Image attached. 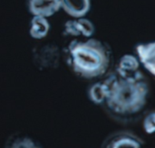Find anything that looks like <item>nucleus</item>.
I'll return each mask as SVG.
<instances>
[{"label": "nucleus", "instance_id": "nucleus-1", "mask_svg": "<svg viewBox=\"0 0 155 148\" xmlns=\"http://www.w3.org/2000/svg\"><path fill=\"white\" fill-rule=\"evenodd\" d=\"M104 105L117 120H133L144 109L149 94V86L138 71L131 74L116 71L104 81Z\"/></svg>", "mask_w": 155, "mask_h": 148}, {"label": "nucleus", "instance_id": "nucleus-2", "mask_svg": "<svg viewBox=\"0 0 155 148\" xmlns=\"http://www.w3.org/2000/svg\"><path fill=\"white\" fill-rule=\"evenodd\" d=\"M68 63L80 77L94 79L103 76L111 61L110 49L99 40H74L67 49Z\"/></svg>", "mask_w": 155, "mask_h": 148}, {"label": "nucleus", "instance_id": "nucleus-3", "mask_svg": "<svg viewBox=\"0 0 155 148\" xmlns=\"http://www.w3.org/2000/svg\"><path fill=\"white\" fill-rule=\"evenodd\" d=\"M143 141L130 131H117L108 136L102 148H142Z\"/></svg>", "mask_w": 155, "mask_h": 148}, {"label": "nucleus", "instance_id": "nucleus-4", "mask_svg": "<svg viewBox=\"0 0 155 148\" xmlns=\"http://www.w3.org/2000/svg\"><path fill=\"white\" fill-rule=\"evenodd\" d=\"M29 11L33 15L50 17L61 8L60 0H29Z\"/></svg>", "mask_w": 155, "mask_h": 148}, {"label": "nucleus", "instance_id": "nucleus-5", "mask_svg": "<svg viewBox=\"0 0 155 148\" xmlns=\"http://www.w3.org/2000/svg\"><path fill=\"white\" fill-rule=\"evenodd\" d=\"M61 7L74 18L84 17L91 8V0H60Z\"/></svg>", "mask_w": 155, "mask_h": 148}, {"label": "nucleus", "instance_id": "nucleus-6", "mask_svg": "<svg viewBox=\"0 0 155 148\" xmlns=\"http://www.w3.org/2000/svg\"><path fill=\"white\" fill-rule=\"evenodd\" d=\"M136 52L140 61L145 69L154 75L155 66V43L153 42L148 43H141L136 46Z\"/></svg>", "mask_w": 155, "mask_h": 148}, {"label": "nucleus", "instance_id": "nucleus-7", "mask_svg": "<svg viewBox=\"0 0 155 148\" xmlns=\"http://www.w3.org/2000/svg\"><path fill=\"white\" fill-rule=\"evenodd\" d=\"M5 148H43V146L38 141L29 136L14 134L6 139Z\"/></svg>", "mask_w": 155, "mask_h": 148}, {"label": "nucleus", "instance_id": "nucleus-8", "mask_svg": "<svg viewBox=\"0 0 155 148\" xmlns=\"http://www.w3.org/2000/svg\"><path fill=\"white\" fill-rule=\"evenodd\" d=\"M50 30V24L47 21V18L42 16L34 15L31 21V27H30V35L34 39H43L45 38Z\"/></svg>", "mask_w": 155, "mask_h": 148}, {"label": "nucleus", "instance_id": "nucleus-9", "mask_svg": "<svg viewBox=\"0 0 155 148\" xmlns=\"http://www.w3.org/2000/svg\"><path fill=\"white\" fill-rule=\"evenodd\" d=\"M139 67L140 61L135 56L132 54H125L119 61L117 71L122 74H131L138 71Z\"/></svg>", "mask_w": 155, "mask_h": 148}, {"label": "nucleus", "instance_id": "nucleus-10", "mask_svg": "<svg viewBox=\"0 0 155 148\" xmlns=\"http://www.w3.org/2000/svg\"><path fill=\"white\" fill-rule=\"evenodd\" d=\"M105 87L104 82H97L94 84L88 91L89 99L94 104H104L105 99Z\"/></svg>", "mask_w": 155, "mask_h": 148}, {"label": "nucleus", "instance_id": "nucleus-11", "mask_svg": "<svg viewBox=\"0 0 155 148\" xmlns=\"http://www.w3.org/2000/svg\"><path fill=\"white\" fill-rule=\"evenodd\" d=\"M75 24L77 29L80 33V35H84V37H91L94 33V25L93 23L84 17L77 18L75 20Z\"/></svg>", "mask_w": 155, "mask_h": 148}, {"label": "nucleus", "instance_id": "nucleus-12", "mask_svg": "<svg viewBox=\"0 0 155 148\" xmlns=\"http://www.w3.org/2000/svg\"><path fill=\"white\" fill-rule=\"evenodd\" d=\"M143 129L144 131L149 134L152 135L153 134L155 131V113L153 111H152L151 113H149L143 119Z\"/></svg>", "mask_w": 155, "mask_h": 148}, {"label": "nucleus", "instance_id": "nucleus-13", "mask_svg": "<svg viewBox=\"0 0 155 148\" xmlns=\"http://www.w3.org/2000/svg\"><path fill=\"white\" fill-rule=\"evenodd\" d=\"M64 31L67 34L72 35V36H80V33L77 29L75 20L73 21H67L64 24Z\"/></svg>", "mask_w": 155, "mask_h": 148}]
</instances>
